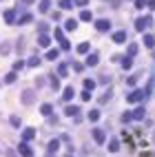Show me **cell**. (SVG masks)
<instances>
[{
  "label": "cell",
  "mask_w": 155,
  "mask_h": 157,
  "mask_svg": "<svg viewBox=\"0 0 155 157\" xmlns=\"http://www.w3.org/2000/svg\"><path fill=\"white\" fill-rule=\"evenodd\" d=\"M146 5H149L151 9H155V0H146Z\"/></svg>",
  "instance_id": "cell-36"
},
{
  "label": "cell",
  "mask_w": 155,
  "mask_h": 157,
  "mask_svg": "<svg viewBox=\"0 0 155 157\" xmlns=\"http://www.w3.org/2000/svg\"><path fill=\"white\" fill-rule=\"evenodd\" d=\"M87 64H89V67H95V64H97V55H95V53H91L89 58H87Z\"/></svg>",
  "instance_id": "cell-10"
},
{
  "label": "cell",
  "mask_w": 155,
  "mask_h": 157,
  "mask_svg": "<svg viewBox=\"0 0 155 157\" xmlns=\"http://www.w3.org/2000/svg\"><path fill=\"white\" fill-rule=\"evenodd\" d=\"M140 100H144V91H133L129 95V102H140Z\"/></svg>",
  "instance_id": "cell-3"
},
{
  "label": "cell",
  "mask_w": 155,
  "mask_h": 157,
  "mask_svg": "<svg viewBox=\"0 0 155 157\" xmlns=\"http://www.w3.org/2000/svg\"><path fill=\"white\" fill-rule=\"evenodd\" d=\"M82 100H91V91H84V93H82Z\"/></svg>",
  "instance_id": "cell-35"
},
{
  "label": "cell",
  "mask_w": 155,
  "mask_h": 157,
  "mask_svg": "<svg viewBox=\"0 0 155 157\" xmlns=\"http://www.w3.org/2000/svg\"><path fill=\"white\" fill-rule=\"evenodd\" d=\"M67 115H78V106H67Z\"/></svg>",
  "instance_id": "cell-22"
},
{
  "label": "cell",
  "mask_w": 155,
  "mask_h": 157,
  "mask_svg": "<svg viewBox=\"0 0 155 157\" xmlns=\"http://www.w3.org/2000/svg\"><path fill=\"white\" fill-rule=\"evenodd\" d=\"M40 64V58H36V55H33V58L29 60V67H38Z\"/></svg>",
  "instance_id": "cell-26"
},
{
  "label": "cell",
  "mask_w": 155,
  "mask_h": 157,
  "mask_svg": "<svg viewBox=\"0 0 155 157\" xmlns=\"http://www.w3.org/2000/svg\"><path fill=\"white\" fill-rule=\"evenodd\" d=\"M122 67H124L126 71H129V69L133 67V62H131V58H124V60H122Z\"/></svg>",
  "instance_id": "cell-20"
},
{
  "label": "cell",
  "mask_w": 155,
  "mask_h": 157,
  "mask_svg": "<svg viewBox=\"0 0 155 157\" xmlns=\"http://www.w3.org/2000/svg\"><path fill=\"white\" fill-rule=\"evenodd\" d=\"M29 20H31V16H29V13H27V16H22V18H20V25H25V22H29Z\"/></svg>",
  "instance_id": "cell-31"
},
{
  "label": "cell",
  "mask_w": 155,
  "mask_h": 157,
  "mask_svg": "<svg viewBox=\"0 0 155 157\" xmlns=\"http://www.w3.org/2000/svg\"><path fill=\"white\" fill-rule=\"evenodd\" d=\"M109 148H111V153H115V151H117V148H120V144H117V142L113 139V142H111V144H109Z\"/></svg>",
  "instance_id": "cell-25"
},
{
  "label": "cell",
  "mask_w": 155,
  "mask_h": 157,
  "mask_svg": "<svg viewBox=\"0 0 155 157\" xmlns=\"http://www.w3.org/2000/svg\"><path fill=\"white\" fill-rule=\"evenodd\" d=\"M89 0H75V5H87Z\"/></svg>",
  "instance_id": "cell-37"
},
{
  "label": "cell",
  "mask_w": 155,
  "mask_h": 157,
  "mask_svg": "<svg viewBox=\"0 0 155 157\" xmlns=\"http://www.w3.org/2000/svg\"><path fill=\"white\" fill-rule=\"evenodd\" d=\"M5 80H7V82H13V80H16V73H9V75L5 77Z\"/></svg>",
  "instance_id": "cell-34"
},
{
  "label": "cell",
  "mask_w": 155,
  "mask_h": 157,
  "mask_svg": "<svg viewBox=\"0 0 155 157\" xmlns=\"http://www.w3.org/2000/svg\"><path fill=\"white\" fill-rule=\"evenodd\" d=\"M20 153H22V157H31V155H33L31 148L27 146V144H20Z\"/></svg>",
  "instance_id": "cell-7"
},
{
  "label": "cell",
  "mask_w": 155,
  "mask_h": 157,
  "mask_svg": "<svg viewBox=\"0 0 155 157\" xmlns=\"http://www.w3.org/2000/svg\"><path fill=\"white\" fill-rule=\"evenodd\" d=\"M137 53V44H131L129 47V58H131V55H135Z\"/></svg>",
  "instance_id": "cell-27"
},
{
  "label": "cell",
  "mask_w": 155,
  "mask_h": 157,
  "mask_svg": "<svg viewBox=\"0 0 155 157\" xmlns=\"http://www.w3.org/2000/svg\"><path fill=\"white\" fill-rule=\"evenodd\" d=\"M151 25V18H140L137 22H135V27H137V31H142V29H146V27Z\"/></svg>",
  "instance_id": "cell-2"
},
{
  "label": "cell",
  "mask_w": 155,
  "mask_h": 157,
  "mask_svg": "<svg viewBox=\"0 0 155 157\" xmlns=\"http://www.w3.org/2000/svg\"><path fill=\"white\" fill-rule=\"evenodd\" d=\"M5 18H7V22H13V20H16V16H13V11H7V13H5Z\"/></svg>",
  "instance_id": "cell-24"
},
{
  "label": "cell",
  "mask_w": 155,
  "mask_h": 157,
  "mask_svg": "<svg viewBox=\"0 0 155 157\" xmlns=\"http://www.w3.org/2000/svg\"><path fill=\"white\" fill-rule=\"evenodd\" d=\"M60 7H62V9H71V7H73V2H71V0H62V2H60Z\"/></svg>",
  "instance_id": "cell-21"
},
{
  "label": "cell",
  "mask_w": 155,
  "mask_h": 157,
  "mask_svg": "<svg viewBox=\"0 0 155 157\" xmlns=\"http://www.w3.org/2000/svg\"><path fill=\"white\" fill-rule=\"evenodd\" d=\"M113 40H115V42H124V40H126V33H124V31H115V33H113Z\"/></svg>",
  "instance_id": "cell-9"
},
{
  "label": "cell",
  "mask_w": 155,
  "mask_h": 157,
  "mask_svg": "<svg viewBox=\"0 0 155 157\" xmlns=\"http://www.w3.org/2000/svg\"><path fill=\"white\" fill-rule=\"evenodd\" d=\"M89 119H91V122H97V119H100V113H97V111H91V113H89Z\"/></svg>",
  "instance_id": "cell-19"
},
{
  "label": "cell",
  "mask_w": 155,
  "mask_h": 157,
  "mask_svg": "<svg viewBox=\"0 0 155 157\" xmlns=\"http://www.w3.org/2000/svg\"><path fill=\"white\" fill-rule=\"evenodd\" d=\"M58 146H60V142H58V139L49 142V153H55V151H58Z\"/></svg>",
  "instance_id": "cell-11"
},
{
  "label": "cell",
  "mask_w": 155,
  "mask_h": 157,
  "mask_svg": "<svg viewBox=\"0 0 155 157\" xmlns=\"http://www.w3.org/2000/svg\"><path fill=\"white\" fill-rule=\"evenodd\" d=\"M75 27H78V20H73V18H69L67 22H64V29L67 31H75Z\"/></svg>",
  "instance_id": "cell-5"
},
{
  "label": "cell",
  "mask_w": 155,
  "mask_h": 157,
  "mask_svg": "<svg viewBox=\"0 0 155 157\" xmlns=\"http://www.w3.org/2000/svg\"><path fill=\"white\" fill-rule=\"evenodd\" d=\"M22 137H25V139H33V137H36V131H33V128H25Z\"/></svg>",
  "instance_id": "cell-8"
},
{
  "label": "cell",
  "mask_w": 155,
  "mask_h": 157,
  "mask_svg": "<svg viewBox=\"0 0 155 157\" xmlns=\"http://www.w3.org/2000/svg\"><path fill=\"white\" fill-rule=\"evenodd\" d=\"M144 44L146 47H153L155 44V38H153V35H144Z\"/></svg>",
  "instance_id": "cell-14"
},
{
  "label": "cell",
  "mask_w": 155,
  "mask_h": 157,
  "mask_svg": "<svg viewBox=\"0 0 155 157\" xmlns=\"http://www.w3.org/2000/svg\"><path fill=\"white\" fill-rule=\"evenodd\" d=\"M47 58H49V60H55V58H58V51H49Z\"/></svg>",
  "instance_id": "cell-29"
},
{
  "label": "cell",
  "mask_w": 155,
  "mask_h": 157,
  "mask_svg": "<svg viewBox=\"0 0 155 157\" xmlns=\"http://www.w3.org/2000/svg\"><path fill=\"white\" fill-rule=\"evenodd\" d=\"M49 7H51V2H49V0H42V2H40V11H42V13L49 11Z\"/></svg>",
  "instance_id": "cell-13"
},
{
  "label": "cell",
  "mask_w": 155,
  "mask_h": 157,
  "mask_svg": "<svg viewBox=\"0 0 155 157\" xmlns=\"http://www.w3.org/2000/svg\"><path fill=\"white\" fill-rule=\"evenodd\" d=\"M40 111L45 113V115H51V111H53V109H51V104H42V109H40Z\"/></svg>",
  "instance_id": "cell-18"
},
{
  "label": "cell",
  "mask_w": 155,
  "mask_h": 157,
  "mask_svg": "<svg viewBox=\"0 0 155 157\" xmlns=\"http://www.w3.org/2000/svg\"><path fill=\"white\" fill-rule=\"evenodd\" d=\"M62 95H64V100H71V97H73V89H71V87H67Z\"/></svg>",
  "instance_id": "cell-17"
},
{
  "label": "cell",
  "mask_w": 155,
  "mask_h": 157,
  "mask_svg": "<svg viewBox=\"0 0 155 157\" xmlns=\"http://www.w3.org/2000/svg\"><path fill=\"white\" fill-rule=\"evenodd\" d=\"M40 44L42 47H49V38H47V35H40Z\"/></svg>",
  "instance_id": "cell-28"
},
{
  "label": "cell",
  "mask_w": 155,
  "mask_h": 157,
  "mask_svg": "<svg viewBox=\"0 0 155 157\" xmlns=\"http://www.w3.org/2000/svg\"><path fill=\"white\" fill-rule=\"evenodd\" d=\"M144 5H146V0H135V7H137V9H142Z\"/></svg>",
  "instance_id": "cell-32"
},
{
  "label": "cell",
  "mask_w": 155,
  "mask_h": 157,
  "mask_svg": "<svg viewBox=\"0 0 155 157\" xmlns=\"http://www.w3.org/2000/svg\"><path fill=\"white\" fill-rule=\"evenodd\" d=\"M22 102L25 104H31L33 102V91H25V93H22Z\"/></svg>",
  "instance_id": "cell-6"
},
{
  "label": "cell",
  "mask_w": 155,
  "mask_h": 157,
  "mask_svg": "<svg viewBox=\"0 0 155 157\" xmlns=\"http://www.w3.org/2000/svg\"><path fill=\"white\" fill-rule=\"evenodd\" d=\"M91 18H93V16H91V11H82L80 13V20H84V22H89Z\"/></svg>",
  "instance_id": "cell-16"
},
{
  "label": "cell",
  "mask_w": 155,
  "mask_h": 157,
  "mask_svg": "<svg viewBox=\"0 0 155 157\" xmlns=\"http://www.w3.org/2000/svg\"><path fill=\"white\" fill-rule=\"evenodd\" d=\"M67 71H69V69L64 67V64H60V69H58V73H60V75H67Z\"/></svg>",
  "instance_id": "cell-30"
},
{
  "label": "cell",
  "mask_w": 155,
  "mask_h": 157,
  "mask_svg": "<svg viewBox=\"0 0 155 157\" xmlns=\"http://www.w3.org/2000/svg\"><path fill=\"white\" fill-rule=\"evenodd\" d=\"M53 35H55V40H60V42H62V40H64V35H62V31H55Z\"/></svg>",
  "instance_id": "cell-33"
},
{
  "label": "cell",
  "mask_w": 155,
  "mask_h": 157,
  "mask_svg": "<svg viewBox=\"0 0 155 157\" xmlns=\"http://www.w3.org/2000/svg\"><path fill=\"white\" fill-rule=\"evenodd\" d=\"M95 29H97V31H109V29H111V22H109V20H97V22H95Z\"/></svg>",
  "instance_id": "cell-1"
},
{
  "label": "cell",
  "mask_w": 155,
  "mask_h": 157,
  "mask_svg": "<svg viewBox=\"0 0 155 157\" xmlns=\"http://www.w3.org/2000/svg\"><path fill=\"white\" fill-rule=\"evenodd\" d=\"M93 139L97 142V144H104V133L100 131V128H95V131H93Z\"/></svg>",
  "instance_id": "cell-4"
},
{
  "label": "cell",
  "mask_w": 155,
  "mask_h": 157,
  "mask_svg": "<svg viewBox=\"0 0 155 157\" xmlns=\"http://www.w3.org/2000/svg\"><path fill=\"white\" fill-rule=\"evenodd\" d=\"M89 47H91L89 42H82V44L78 47V53H89Z\"/></svg>",
  "instance_id": "cell-12"
},
{
  "label": "cell",
  "mask_w": 155,
  "mask_h": 157,
  "mask_svg": "<svg viewBox=\"0 0 155 157\" xmlns=\"http://www.w3.org/2000/svg\"><path fill=\"white\" fill-rule=\"evenodd\" d=\"M131 115H133V119H142L144 117V109H137L135 113H131Z\"/></svg>",
  "instance_id": "cell-15"
},
{
  "label": "cell",
  "mask_w": 155,
  "mask_h": 157,
  "mask_svg": "<svg viewBox=\"0 0 155 157\" xmlns=\"http://www.w3.org/2000/svg\"><path fill=\"white\" fill-rule=\"evenodd\" d=\"M93 87H95V82H93V80H84V89H87V91H91Z\"/></svg>",
  "instance_id": "cell-23"
},
{
  "label": "cell",
  "mask_w": 155,
  "mask_h": 157,
  "mask_svg": "<svg viewBox=\"0 0 155 157\" xmlns=\"http://www.w3.org/2000/svg\"><path fill=\"white\" fill-rule=\"evenodd\" d=\"M25 2H33V0H25Z\"/></svg>",
  "instance_id": "cell-38"
}]
</instances>
